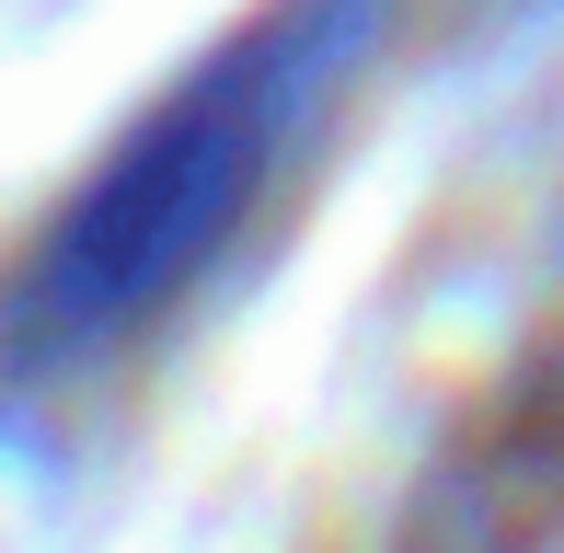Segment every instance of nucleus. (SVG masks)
I'll return each instance as SVG.
<instances>
[{"mask_svg":"<svg viewBox=\"0 0 564 553\" xmlns=\"http://www.w3.org/2000/svg\"><path fill=\"white\" fill-rule=\"evenodd\" d=\"M369 23L380 0H276L69 185V208L35 231V254L12 265V300H0L12 381H58V369L127 346L242 242V219L265 208L289 150L357 69Z\"/></svg>","mask_w":564,"mask_h":553,"instance_id":"f257e3e1","label":"nucleus"},{"mask_svg":"<svg viewBox=\"0 0 564 553\" xmlns=\"http://www.w3.org/2000/svg\"><path fill=\"white\" fill-rule=\"evenodd\" d=\"M564 531V369H530L519 392L473 404V426L438 449L403 553H542Z\"/></svg>","mask_w":564,"mask_h":553,"instance_id":"f03ea898","label":"nucleus"}]
</instances>
